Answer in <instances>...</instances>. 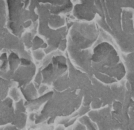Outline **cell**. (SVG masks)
<instances>
[{"label":"cell","instance_id":"6da1fadb","mask_svg":"<svg viewBox=\"0 0 134 130\" xmlns=\"http://www.w3.org/2000/svg\"><path fill=\"white\" fill-rule=\"evenodd\" d=\"M54 93L52 97L44 103L38 117L40 123L47 121L50 117L69 116L74 112L75 108H79L80 99L68 89L61 92L52 89Z\"/></svg>","mask_w":134,"mask_h":130},{"label":"cell","instance_id":"7a4b0ae2","mask_svg":"<svg viewBox=\"0 0 134 130\" xmlns=\"http://www.w3.org/2000/svg\"><path fill=\"white\" fill-rule=\"evenodd\" d=\"M6 1L8 10L6 27L10 32L20 39L25 31L24 25L27 21L32 20V15L29 10L24 8L23 1Z\"/></svg>","mask_w":134,"mask_h":130},{"label":"cell","instance_id":"3957f363","mask_svg":"<svg viewBox=\"0 0 134 130\" xmlns=\"http://www.w3.org/2000/svg\"><path fill=\"white\" fill-rule=\"evenodd\" d=\"M36 12L39 15L38 33L45 39L48 44L46 48L47 52L50 53L57 50L63 37L58 29L54 30L49 27V19L51 14L49 10L43 3H40Z\"/></svg>","mask_w":134,"mask_h":130},{"label":"cell","instance_id":"277c9868","mask_svg":"<svg viewBox=\"0 0 134 130\" xmlns=\"http://www.w3.org/2000/svg\"><path fill=\"white\" fill-rule=\"evenodd\" d=\"M119 60L116 50L108 43H100L93 49L91 60L99 68L115 66L119 64Z\"/></svg>","mask_w":134,"mask_h":130},{"label":"cell","instance_id":"5b68a950","mask_svg":"<svg viewBox=\"0 0 134 130\" xmlns=\"http://www.w3.org/2000/svg\"><path fill=\"white\" fill-rule=\"evenodd\" d=\"M67 58L65 56H54L50 63L42 69V84L48 86L52 83L68 70Z\"/></svg>","mask_w":134,"mask_h":130},{"label":"cell","instance_id":"8992f818","mask_svg":"<svg viewBox=\"0 0 134 130\" xmlns=\"http://www.w3.org/2000/svg\"><path fill=\"white\" fill-rule=\"evenodd\" d=\"M74 6L72 15L78 20L90 22L99 12L98 7L93 1H81Z\"/></svg>","mask_w":134,"mask_h":130},{"label":"cell","instance_id":"52a82bcc","mask_svg":"<svg viewBox=\"0 0 134 130\" xmlns=\"http://www.w3.org/2000/svg\"><path fill=\"white\" fill-rule=\"evenodd\" d=\"M36 70V65L33 62L29 66L20 65L15 71L11 80L18 83V88L22 87L25 89L32 81Z\"/></svg>","mask_w":134,"mask_h":130},{"label":"cell","instance_id":"ba28073f","mask_svg":"<svg viewBox=\"0 0 134 130\" xmlns=\"http://www.w3.org/2000/svg\"><path fill=\"white\" fill-rule=\"evenodd\" d=\"M13 103V100L9 97L1 101V126L12 123L15 120L16 115Z\"/></svg>","mask_w":134,"mask_h":130},{"label":"cell","instance_id":"9c48e42d","mask_svg":"<svg viewBox=\"0 0 134 130\" xmlns=\"http://www.w3.org/2000/svg\"><path fill=\"white\" fill-rule=\"evenodd\" d=\"M1 51L6 49L13 51H17L20 47V39L5 27L1 30Z\"/></svg>","mask_w":134,"mask_h":130},{"label":"cell","instance_id":"30bf717a","mask_svg":"<svg viewBox=\"0 0 134 130\" xmlns=\"http://www.w3.org/2000/svg\"><path fill=\"white\" fill-rule=\"evenodd\" d=\"M54 93V91L52 89L35 100L29 101H26L24 105L26 108V111L31 113L40 110L43 105L52 97Z\"/></svg>","mask_w":134,"mask_h":130},{"label":"cell","instance_id":"8fae6325","mask_svg":"<svg viewBox=\"0 0 134 130\" xmlns=\"http://www.w3.org/2000/svg\"><path fill=\"white\" fill-rule=\"evenodd\" d=\"M43 4L51 14L57 15L67 14L72 11L74 7L73 4L69 0L67 1L66 3L61 6H54L49 3Z\"/></svg>","mask_w":134,"mask_h":130},{"label":"cell","instance_id":"7c38bea8","mask_svg":"<svg viewBox=\"0 0 134 130\" xmlns=\"http://www.w3.org/2000/svg\"><path fill=\"white\" fill-rule=\"evenodd\" d=\"M26 101H29L35 100L40 97L38 90L36 88L33 82L31 81L25 89L20 88Z\"/></svg>","mask_w":134,"mask_h":130},{"label":"cell","instance_id":"4fadbf2b","mask_svg":"<svg viewBox=\"0 0 134 130\" xmlns=\"http://www.w3.org/2000/svg\"><path fill=\"white\" fill-rule=\"evenodd\" d=\"M1 101L3 100L6 98L8 94L10 88L14 87H18V82L12 80H5L1 77Z\"/></svg>","mask_w":134,"mask_h":130},{"label":"cell","instance_id":"5bb4252c","mask_svg":"<svg viewBox=\"0 0 134 130\" xmlns=\"http://www.w3.org/2000/svg\"><path fill=\"white\" fill-rule=\"evenodd\" d=\"M66 17L65 15L51 14L49 21V25L51 29L56 30L66 25Z\"/></svg>","mask_w":134,"mask_h":130},{"label":"cell","instance_id":"9a60e30c","mask_svg":"<svg viewBox=\"0 0 134 130\" xmlns=\"http://www.w3.org/2000/svg\"><path fill=\"white\" fill-rule=\"evenodd\" d=\"M16 115L15 120L12 123L18 130L24 129L26 127L27 119V112L14 109Z\"/></svg>","mask_w":134,"mask_h":130},{"label":"cell","instance_id":"2e32d148","mask_svg":"<svg viewBox=\"0 0 134 130\" xmlns=\"http://www.w3.org/2000/svg\"><path fill=\"white\" fill-rule=\"evenodd\" d=\"M10 69L15 72L20 65L21 60L19 55L12 51L8 56Z\"/></svg>","mask_w":134,"mask_h":130},{"label":"cell","instance_id":"e0dca14e","mask_svg":"<svg viewBox=\"0 0 134 130\" xmlns=\"http://www.w3.org/2000/svg\"><path fill=\"white\" fill-rule=\"evenodd\" d=\"M1 30L5 27L7 22L8 10L6 1L1 0Z\"/></svg>","mask_w":134,"mask_h":130},{"label":"cell","instance_id":"ac0fdd59","mask_svg":"<svg viewBox=\"0 0 134 130\" xmlns=\"http://www.w3.org/2000/svg\"><path fill=\"white\" fill-rule=\"evenodd\" d=\"M32 42V46L31 48L32 51L40 48L43 49H46L48 46L47 43L37 35L34 38Z\"/></svg>","mask_w":134,"mask_h":130},{"label":"cell","instance_id":"d6986e66","mask_svg":"<svg viewBox=\"0 0 134 130\" xmlns=\"http://www.w3.org/2000/svg\"><path fill=\"white\" fill-rule=\"evenodd\" d=\"M57 55L65 56L63 52L60 51L58 49L46 55L45 58L42 61V65L43 66L42 69L46 67L50 63L51 61L53 56Z\"/></svg>","mask_w":134,"mask_h":130},{"label":"cell","instance_id":"ffe728a7","mask_svg":"<svg viewBox=\"0 0 134 130\" xmlns=\"http://www.w3.org/2000/svg\"><path fill=\"white\" fill-rule=\"evenodd\" d=\"M30 4L29 7V10L32 16V22H34L38 20L39 15L36 13V9L40 5V3L38 1H30Z\"/></svg>","mask_w":134,"mask_h":130},{"label":"cell","instance_id":"44dd1931","mask_svg":"<svg viewBox=\"0 0 134 130\" xmlns=\"http://www.w3.org/2000/svg\"><path fill=\"white\" fill-rule=\"evenodd\" d=\"M1 60V72L6 73L10 70L9 65L7 53L2 54L0 57Z\"/></svg>","mask_w":134,"mask_h":130},{"label":"cell","instance_id":"7402d4cb","mask_svg":"<svg viewBox=\"0 0 134 130\" xmlns=\"http://www.w3.org/2000/svg\"><path fill=\"white\" fill-rule=\"evenodd\" d=\"M79 121L88 129H97L96 124L90 119V118L86 116H84L79 119Z\"/></svg>","mask_w":134,"mask_h":130},{"label":"cell","instance_id":"603a6c76","mask_svg":"<svg viewBox=\"0 0 134 130\" xmlns=\"http://www.w3.org/2000/svg\"><path fill=\"white\" fill-rule=\"evenodd\" d=\"M18 87H14L10 89L8 93L9 97L15 102H18L21 98V94Z\"/></svg>","mask_w":134,"mask_h":130},{"label":"cell","instance_id":"cb8c5ba5","mask_svg":"<svg viewBox=\"0 0 134 130\" xmlns=\"http://www.w3.org/2000/svg\"><path fill=\"white\" fill-rule=\"evenodd\" d=\"M21 38L26 49H31L33 44L31 33L30 32L25 33L22 34Z\"/></svg>","mask_w":134,"mask_h":130},{"label":"cell","instance_id":"d4e9b609","mask_svg":"<svg viewBox=\"0 0 134 130\" xmlns=\"http://www.w3.org/2000/svg\"><path fill=\"white\" fill-rule=\"evenodd\" d=\"M32 54L36 60L40 61H42L46 55L43 49L41 48L32 51Z\"/></svg>","mask_w":134,"mask_h":130},{"label":"cell","instance_id":"484cf974","mask_svg":"<svg viewBox=\"0 0 134 130\" xmlns=\"http://www.w3.org/2000/svg\"><path fill=\"white\" fill-rule=\"evenodd\" d=\"M40 3H49L51 4L52 6H61L65 4L67 1H54V0H40L38 1Z\"/></svg>","mask_w":134,"mask_h":130},{"label":"cell","instance_id":"4316f807","mask_svg":"<svg viewBox=\"0 0 134 130\" xmlns=\"http://www.w3.org/2000/svg\"><path fill=\"white\" fill-rule=\"evenodd\" d=\"M25 102L23 98L21 99L18 102H15L14 109L26 112V108L24 105Z\"/></svg>","mask_w":134,"mask_h":130},{"label":"cell","instance_id":"83f0119b","mask_svg":"<svg viewBox=\"0 0 134 130\" xmlns=\"http://www.w3.org/2000/svg\"><path fill=\"white\" fill-rule=\"evenodd\" d=\"M42 68V66L39 68L37 72L35 77L34 81L37 83L40 87L42 84V82L43 80V77L41 72V70Z\"/></svg>","mask_w":134,"mask_h":130},{"label":"cell","instance_id":"f1b7e54d","mask_svg":"<svg viewBox=\"0 0 134 130\" xmlns=\"http://www.w3.org/2000/svg\"><path fill=\"white\" fill-rule=\"evenodd\" d=\"M14 73V72L11 71L10 69L6 73L0 72V76H1V77L5 79V80H12Z\"/></svg>","mask_w":134,"mask_h":130},{"label":"cell","instance_id":"f546056e","mask_svg":"<svg viewBox=\"0 0 134 130\" xmlns=\"http://www.w3.org/2000/svg\"><path fill=\"white\" fill-rule=\"evenodd\" d=\"M67 42L68 41L67 38L62 39L60 42L58 49L63 53L65 52L67 49Z\"/></svg>","mask_w":134,"mask_h":130},{"label":"cell","instance_id":"4dcf8cb0","mask_svg":"<svg viewBox=\"0 0 134 130\" xmlns=\"http://www.w3.org/2000/svg\"><path fill=\"white\" fill-rule=\"evenodd\" d=\"M41 84L40 88L38 90V92L40 97L42 96L47 92L49 88L48 86L46 85L42 84Z\"/></svg>","mask_w":134,"mask_h":130},{"label":"cell","instance_id":"1f68e13d","mask_svg":"<svg viewBox=\"0 0 134 130\" xmlns=\"http://www.w3.org/2000/svg\"><path fill=\"white\" fill-rule=\"evenodd\" d=\"M1 130H18L16 127L11 123L1 126Z\"/></svg>","mask_w":134,"mask_h":130},{"label":"cell","instance_id":"d6a6232c","mask_svg":"<svg viewBox=\"0 0 134 130\" xmlns=\"http://www.w3.org/2000/svg\"><path fill=\"white\" fill-rule=\"evenodd\" d=\"M86 127L79 122H77L73 126V129H86Z\"/></svg>","mask_w":134,"mask_h":130},{"label":"cell","instance_id":"836d02e7","mask_svg":"<svg viewBox=\"0 0 134 130\" xmlns=\"http://www.w3.org/2000/svg\"><path fill=\"white\" fill-rule=\"evenodd\" d=\"M20 59L21 63L20 65L21 66H29L33 62L31 60L24 58H21Z\"/></svg>","mask_w":134,"mask_h":130},{"label":"cell","instance_id":"e575fe53","mask_svg":"<svg viewBox=\"0 0 134 130\" xmlns=\"http://www.w3.org/2000/svg\"><path fill=\"white\" fill-rule=\"evenodd\" d=\"M35 113L36 112H31L30 113L29 117L30 120L32 122H35Z\"/></svg>","mask_w":134,"mask_h":130},{"label":"cell","instance_id":"d590c367","mask_svg":"<svg viewBox=\"0 0 134 130\" xmlns=\"http://www.w3.org/2000/svg\"><path fill=\"white\" fill-rule=\"evenodd\" d=\"M32 25L33 26V29L38 31L39 27L38 20H37V21L34 22H32Z\"/></svg>","mask_w":134,"mask_h":130},{"label":"cell","instance_id":"8d00e7d4","mask_svg":"<svg viewBox=\"0 0 134 130\" xmlns=\"http://www.w3.org/2000/svg\"><path fill=\"white\" fill-rule=\"evenodd\" d=\"M23 2L24 3V8L25 9H27L29 8L30 4V1H29V0H26V1L25 0H24V1H23Z\"/></svg>","mask_w":134,"mask_h":130},{"label":"cell","instance_id":"74e56055","mask_svg":"<svg viewBox=\"0 0 134 130\" xmlns=\"http://www.w3.org/2000/svg\"><path fill=\"white\" fill-rule=\"evenodd\" d=\"M66 128L64 125L59 124L58 126L55 128V130H65Z\"/></svg>","mask_w":134,"mask_h":130}]
</instances>
